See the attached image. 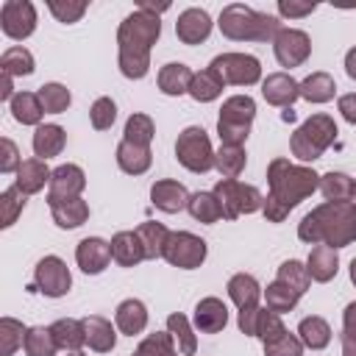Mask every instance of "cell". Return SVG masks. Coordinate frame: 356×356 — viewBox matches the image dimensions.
Returning a JSON list of instances; mask_svg holds the SVG:
<instances>
[{
	"label": "cell",
	"mask_w": 356,
	"mask_h": 356,
	"mask_svg": "<svg viewBox=\"0 0 356 356\" xmlns=\"http://www.w3.org/2000/svg\"><path fill=\"white\" fill-rule=\"evenodd\" d=\"M270 195L264 200V217L270 222H281L303 197H309L320 186V175L309 167L289 164V159H273L267 167Z\"/></svg>",
	"instance_id": "obj_1"
},
{
	"label": "cell",
	"mask_w": 356,
	"mask_h": 356,
	"mask_svg": "<svg viewBox=\"0 0 356 356\" xmlns=\"http://www.w3.org/2000/svg\"><path fill=\"white\" fill-rule=\"evenodd\" d=\"M161 33V22L159 14L142 11L136 8L134 14H128L117 31V42H120V72L125 78H145L147 67H150V47L156 44Z\"/></svg>",
	"instance_id": "obj_2"
},
{
	"label": "cell",
	"mask_w": 356,
	"mask_h": 356,
	"mask_svg": "<svg viewBox=\"0 0 356 356\" xmlns=\"http://www.w3.org/2000/svg\"><path fill=\"white\" fill-rule=\"evenodd\" d=\"M298 236L303 242L312 245H328V248H345L356 239V203L345 200V203H323L317 209H312L300 225H298Z\"/></svg>",
	"instance_id": "obj_3"
},
{
	"label": "cell",
	"mask_w": 356,
	"mask_h": 356,
	"mask_svg": "<svg viewBox=\"0 0 356 356\" xmlns=\"http://www.w3.org/2000/svg\"><path fill=\"white\" fill-rule=\"evenodd\" d=\"M220 31H222V36L236 39V42H270L281 31V25L270 14H261V11H253L248 6L234 3V6L222 8Z\"/></svg>",
	"instance_id": "obj_4"
},
{
	"label": "cell",
	"mask_w": 356,
	"mask_h": 356,
	"mask_svg": "<svg viewBox=\"0 0 356 356\" xmlns=\"http://www.w3.org/2000/svg\"><path fill=\"white\" fill-rule=\"evenodd\" d=\"M337 139V122L328 114H312L289 139L292 153L300 161H314L325 153V147Z\"/></svg>",
	"instance_id": "obj_5"
},
{
	"label": "cell",
	"mask_w": 356,
	"mask_h": 356,
	"mask_svg": "<svg viewBox=\"0 0 356 356\" xmlns=\"http://www.w3.org/2000/svg\"><path fill=\"white\" fill-rule=\"evenodd\" d=\"M256 117V103L248 95H234L222 103L220 120H217V134L222 145H242L250 134V122Z\"/></svg>",
	"instance_id": "obj_6"
},
{
	"label": "cell",
	"mask_w": 356,
	"mask_h": 356,
	"mask_svg": "<svg viewBox=\"0 0 356 356\" xmlns=\"http://www.w3.org/2000/svg\"><path fill=\"white\" fill-rule=\"evenodd\" d=\"M214 197H217V203H220L225 220H236L239 214H250V211H259V209L264 206L261 192H259L256 186L239 184L236 178H222V181H217Z\"/></svg>",
	"instance_id": "obj_7"
},
{
	"label": "cell",
	"mask_w": 356,
	"mask_h": 356,
	"mask_svg": "<svg viewBox=\"0 0 356 356\" xmlns=\"http://www.w3.org/2000/svg\"><path fill=\"white\" fill-rule=\"evenodd\" d=\"M175 156L192 172H209L214 167V150H211V142H209V136H206V131L200 125H189L178 136Z\"/></svg>",
	"instance_id": "obj_8"
},
{
	"label": "cell",
	"mask_w": 356,
	"mask_h": 356,
	"mask_svg": "<svg viewBox=\"0 0 356 356\" xmlns=\"http://www.w3.org/2000/svg\"><path fill=\"white\" fill-rule=\"evenodd\" d=\"M209 70H214L222 78V83H236V86H250L261 78L259 61L248 53H222L209 64Z\"/></svg>",
	"instance_id": "obj_9"
},
{
	"label": "cell",
	"mask_w": 356,
	"mask_h": 356,
	"mask_svg": "<svg viewBox=\"0 0 356 356\" xmlns=\"http://www.w3.org/2000/svg\"><path fill=\"white\" fill-rule=\"evenodd\" d=\"M164 259L172 264V267H181V270H195L203 264L206 259V242L189 231H172L167 236V245H164Z\"/></svg>",
	"instance_id": "obj_10"
},
{
	"label": "cell",
	"mask_w": 356,
	"mask_h": 356,
	"mask_svg": "<svg viewBox=\"0 0 356 356\" xmlns=\"http://www.w3.org/2000/svg\"><path fill=\"white\" fill-rule=\"evenodd\" d=\"M273 50H275V58L281 67H300L312 53V39L303 31L281 28L273 39Z\"/></svg>",
	"instance_id": "obj_11"
},
{
	"label": "cell",
	"mask_w": 356,
	"mask_h": 356,
	"mask_svg": "<svg viewBox=\"0 0 356 356\" xmlns=\"http://www.w3.org/2000/svg\"><path fill=\"white\" fill-rule=\"evenodd\" d=\"M0 25H3L6 36L25 39L36 28V11L28 0H6L0 8Z\"/></svg>",
	"instance_id": "obj_12"
},
{
	"label": "cell",
	"mask_w": 356,
	"mask_h": 356,
	"mask_svg": "<svg viewBox=\"0 0 356 356\" xmlns=\"http://www.w3.org/2000/svg\"><path fill=\"white\" fill-rule=\"evenodd\" d=\"M33 278H36V286H39L47 298H61V295H67V289H70V284H72L70 270H67V264H64L58 256H44V259L36 264Z\"/></svg>",
	"instance_id": "obj_13"
},
{
	"label": "cell",
	"mask_w": 356,
	"mask_h": 356,
	"mask_svg": "<svg viewBox=\"0 0 356 356\" xmlns=\"http://www.w3.org/2000/svg\"><path fill=\"white\" fill-rule=\"evenodd\" d=\"M86 186L83 170L75 164H61L53 170L50 175V192H47V203H58V200H70L78 197Z\"/></svg>",
	"instance_id": "obj_14"
},
{
	"label": "cell",
	"mask_w": 356,
	"mask_h": 356,
	"mask_svg": "<svg viewBox=\"0 0 356 356\" xmlns=\"http://www.w3.org/2000/svg\"><path fill=\"white\" fill-rule=\"evenodd\" d=\"M75 259H78V267L83 273H89V275L103 273L106 264L111 261V242H103L100 236H86L78 242Z\"/></svg>",
	"instance_id": "obj_15"
},
{
	"label": "cell",
	"mask_w": 356,
	"mask_h": 356,
	"mask_svg": "<svg viewBox=\"0 0 356 356\" xmlns=\"http://www.w3.org/2000/svg\"><path fill=\"white\" fill-rule=\"evenodd\" d=\"M175 33L184 44H200L211 33V17L203 8H186L175 22Z\"/></svg>",
	"instance_id": "obj_16"
},
{
	"label": "cell",
	"mask_w": 356,
	"mask_h": 356,
	"mask_svg": "<svg viewBox=\"0 0 356 356\" xmlns=\"http://www.w3.org/2000/svg\"><path fill=\"white\" fill-rule=\"evenodd\" d=\"M261 95H264L267 103L289 108V106L295 103V97H300V83L292 81L286 72H273V75L264 78V83H261Z\"/></svg>",
	"instance_id": "obj_17"
},
{
	"label": "cell",
	"mask_w": 356,
	"mask_h": 356,
	"mask_svg": "<svg viewBox=\"0 0 356 356\" xmlns=\"http://www.w3.org/2000/svg\"><path fill=\"white\" fill-rule=\"evenodd\" d=\"M150 200L156 209L172 214V211H181L189 206V195H186V186L178 184V181H156L153 189H150Z\"/></svg>",
	"instance_id": "obj_18"
},
{
	"label": "cell",
	"mask_w": 356,
	"mask_h": 356,
	"mask_svg": "<svg viewBox=\"0 0 356 356\" xmlns=\"http://www.w3.org/2000/svg\"><path fill=\"white\" fill-rule=\"evenodd\" d=\"M225 323H228V309L220 298H203L195 306V325L203 334H217L225 328Z\"/></svg>",
	"instance_id": "obj_19"
},
{
	"label": "cell",
	"mask_w": 356,
	"mask_h": 356,
	"mask_svg": "<svg viewBox=\"0 0 356 356\" xmlns=\"http://www.w3.org/2000/svg\"><path fill=\"white\" fill-rule=\"evenodd\" d=\"M111 259L122 267H134L145 259V248H142V239L136 231H120L114 234L111 239Z\"/></svg>",
	"instance_id": "obj_20"
},
{
	"label": "cell",
	"mask_w": 356,
	"mask_h": 356,
	"mask_svg": "<svg viewBox=\"0 0 356 356\" xmlns=\"http://www.w3.org/2000/svg\"><path fill=\"white\" fill-rule=\"evenodd\" d=\"M228 295H231V300L239 306V312H256V309H259V295H261V289H259V284H256L253 275L236 273V275L228 281Z\"/></svg>",
	"instance_id": "obj_21"
},
{
	"label": "cell",
	"mask_w": 356,
	"mask_h": 356,
	"mask_svg": "<svg viewBox=\"0 0 356 356\" xmlns=\"http://www.w3.org/2000/svg\"><path fill=\"white\" fill-rule=\"evenodd\" d=\"M306 270L314 281H331L339 270V259H337V250L328 248V245H314L312 253H309V261H306Z\"/></svg>",
	"instance_id": "obj_22"
},
{
	"label": "cell",
	"mask_w": 356,
	"mask_h": 356,
	"mask_svg": "<svg viewBox=\"0 0 356 356\" xmlns=\"http://www.w3.org/2000/svg\"><path fill=\"white\" fill-rule=\"evenodd\" d=\"M150 156H153L150 147H142V145H134L125 139L117 145V164L128 175H142L150 167Z\"/></svg>",
	"instance_id": "obj_23"
},
{
	"label": "cell",
	"mask_w": 356,
	"mask_h": 356,
	"mask_svg": "<svg viewBox=\"0 0 356 356\" xmlns=\"http://www.w3.org/2000/svg\"><path fill=\"white\" fill-rule=\"evenodd\" d=\"M50 175L53 172L47 170V164L42 159H28V161L19 164L14 186H19L25 195H33V192H39L44 186V181H50Z\"/></svg>",
	"instance_id": "obj_24"
},
{
	"label": "cell",
	"mask_w": 356,
	"mask_h": 356,
	"mask_svg": "<svg viewBox=\"0 0 356 356\" xmlns=\"http://www.w3.org/2000/svg\"><path fill=\"white\" fill-rule=\"evenodd\" d=\"M50 211H53V220L58 228H78L86 222L89 217V206L86 200L81 197H70V200H58V203H50Z\"/></svg>",
	"instance_id": "obj_25"
},
{
	"label": "cell",
	"mask_w": 356,
	"mask_h": 356,
	"mask_svg": "<svg viewBox=\"0 0 356 356\" xmlns=\"http://www.w3.org/2000/svg\"><path fill=\"white\" fill-rule=\"evenodd\" d=\"M81 323H83V334H86V342H89V348H92V350L106 353V350H111V348H114L117 334H114V328H111V323H108L106 317L92 314V317L81 320Z\"/></svg>",
	"instance_id": "obj_26"
},
{
	"label": "cell",
	"mask_w": 356,
	"mask_h": 356,
	"mask_svg": "<svg viewBox=\"0 0 356 356\" xmlns=\"http://www.w3.org/2000/svg\"><path fill=\"white\" fill-rule=\"evenodd\" d=\"M192 78H195V72L186 67V64H164L161 67V72H159V89L164 92V95H184V92H189V83H192Z\"/></svg>",
	"instance_id": "obj_27"
},
{
	"label": "cell",
	"mask_w": 356,
	"mask_h": 356,
	"mask_svg": "<svg viewBox=\"0 0 356 356\" xmlns=\"http://www.w3.org/2000/svg\"><path fill=\"white\" fill-rule=\"evenodd\" d=\"M147 325V312H145V303L142 300H122L120 306H117V328L122 331V334H128V337H134V334H139L142 328Z\"/></svg>",
	"instance_id": "obj_28"
},
{
	"label": "cell",
	"mask_w": 356,
	"mask_h": 356,
	"mask_svg": "<svg viewBox=\"0 0 356 356\" xmlns=\"http://www.w3.org/2000/svg\"><path fill=\"white\" fill-rule=\"evenodd\" d=\"M64 131L58 128V125H39L36 131H33V153L44 161V159H53V156H58L61 153V147H64Z\"/></svg>",
	"instance_id": "obj_29"
},
{
	"label": "cell",
	"mask_w": 356,
	"mask_h": 356,
	"mask_svg": "<svg viewBox=\"0 0 356 356\" xmlns=\"http://www.w3.org/2000/svg\"><path fill=\"white\" fill-rule=\"evenodd\" d=\"M50 334H53V339H56V345L58 348H64V350H78L83 342H86V334H83V323L81 320H56L53 325H50Z\"/></svg>",
	"instance_id": "obj_30"
},
{
	"label": "cell",
	"mask_w": 356,
	"mask_h": 356,
	"mask_svg": "<svg viewBox=\"0 0 356 356\" xmlns=\"http://www.w3.org/2000/svg\"><path fill=\"white\" fill-rule=\"evenodd\" d=\"M337 92V83L328 72H312L303 83H300V97L309 103H328Z\"/></svg>",
	"instance_id": "obj_31"
},
{
	"label": "cell",
	"mask_w": 356,
	"mask_h": 356,
	"mask_svg": "<svg viewBox=\"0 0 356 356\" xmlns=\"http://www.w3.org/2000/svg\"><path fill=\"white\" fill-rule=\"evenodd\" d=\"M136 234H139V239H142L145 259H159V256H164V245H167L170 231H167L161 222L147 220V222H142V225L136 228Z\"/></svg>",
	"instance_id": "obj_32"
},
{
	"label": "cell",
	"mask_w": 356,
	"mask_h": 356,
	"mask_svg": "<svg viewBox=\"0 0 356 356\" xmlns=\"http://www.w3.org/2000/svg\"><path fill=\"white\" fill-rule=\"evenodd\" d=\"M11 114L22 125H36L42 120L44 108H42V103H39V97L33 92H17L11 97Z\"/></svg>",
	"instance_id": "obj_33"
},
{
	"label": "cell",
	"mask_w": 356,
	"mask_h": 356,
	"mask_svg": "<svg viewBox=\"0 0 356 356\" xmlns=\"http://www.w3.org/2000/svg\"><path fill=\"white\" fill-rule=\"evenodd\" d=\"M298 334H300V342L312 350H320L331 342V328L323 317H303L298 325Z\"/></svg>",
	"instance_id": "obj_34"
},
{
	"label": "cell",
	"mask_w": 356,
	"mask_h": 356,
	"mask_svg": "<svg viewBox=\"0 0 356 356\" xmlns=\"http://www.w3.org/2000/svg\"><path fill=\"white\" fill-rule=\"evenodd\" d=\"M320 192H323L325 200H331V203L353 200V178H348L345 172H328V175H320Z\"/></svg>",
	"instance_id": "obj_35"
},
{
	"label": "cell",
	"mask_w": 356,
	"mask_h": 356,
	"mask_svg": "<svg viewBox=\"0 0 356 356\" xmlns=\"http://www.w3.org/2000/svg\"><path fill=\"white\" fill-rule=\"evenodd\" d=\"M222 78L214 72V70H203V72H197L195 78H192V83H189V95L197 100V103H209V100H214L220 92H222Z\"/></svg>",
	"instance_id": "obj_36"
},
{
	"label": "cell",
	"mask_w": 356,
	"mask_h": 356,
	"mask_svg": "<svg viewBox=\"0 0 356 356\" xmlns=\"http://www.w3.org/2000/svg\"><path fill=\"white\" fill-rule=\"evenodd\" d=\"M214 167L222 172V178H236L245 170V150H242V145H222L214 153Z\"/></svg>",
	"instance_id": "obj_37"
},
{
	"label": "cell",
	"mask_w": 356,
	"mask_h": 356,
	"mask_svg": "<svg viewBox=\"0 0 356 356\" xmlns=\"http://www.w3.org/2000/svg\"><path fill=\"white\" fill-rule=\"evenodd\" d=\"M186 209H189V214H192L195 220H200V222H217V220L222 217V209H220L214 192H197V195H192Z\"/></svg>",
	"instance_id": "obj_38"
},
{
	"label": "cell",
	"mask_w": 356,
	"mask_h": 356,
	"mask_svg": "<svg viewBox=\"0 0 356 356\" xmlns=\"http://www.w3.org/2000/svg\"><path fill=\"white\" fill-rule=\"evenodd\" d=\"M0 70L6 72V75H31L33 72V56H31V50H25V47H8L6 53H3V58H0Z\"/></svg>",
	"instance_id": "obj_39"
},
{
	"label": "cell",
	"mask_w": 356,
	"mask_h": 356,
	"mask_svg": "<svg viewBox=\"0 0 356 356\" xmlns=\"http://www.w3.org/2000/svg\"><path fill=\"white\" fill-rule=\"evenodd\" d=\"M36 97H39V103H42V108L47 111V114H61V111H67V106H70V89L67 86H61V83H44V86H39V92H36Z\"/></svg>",
	"instance_id": "obj_40"
},
{
	"label": "cell",
	"mask_w": 356,
	"mask_h": 356,
	"mask_svg": "<svg viewBox=\"0 0 356 356\" xmlns=\"http://www.w3.org/2000/svg\"><path fill=\"white\" fill-rule=\"evenodd\" d=\"M275 281H281V284H286L289 289H295L298 295H303V292L309 289L312 275H309V270H306L300 261L289 259V261H284V264L278 267V278H275Z\"/></svg>",
	"instance_id": "obj_41"
},
{
	"label": "cell",
	"mask_w": 356,
	"mask_h": 356,
	"mask_svg": "<svg viewBox=\"0 0 356 356\" xmlns=\"http://www.w3.org/2000/svg\"><path fill=\"white\" fill-rule=\"evenodd\" d=\"M167 331L178 339V350H181L184 356H192V353L197 350V339H195V334H192V328H189V320H186L184 314H170V317H167Z\"/></svg>",
	"instance_id": "obj_42"
},
{
	"label": "cell",
	"mask_w": 356,
	"mask_h": 356,
	"mask_svg": "<svg viewBox=\"0 0 356 356\" xmlns=\"http://www.w3.org/2000/svg\"><path fill=\"white\" fill-rule=\"evenodd\" d=\"M56 350H58V345H56L50 328H42V325L28 328V334H25V353L28 356H53Z\"/></svg>",
	"instance_id": "obj_43"
},
{
	"label": "cell",
	"mask_w": 356,
	"mask_h": 356,
	"mask_svg": "<svg viewBox=\"0 0 356 356\" xmlns=\"http://www.w3.org/2000/svg\"><path fill=\"white\" fill-rule=\"evenodd\" d=\"M298 298H300V295H298L295 289H289L286 284H281V281H273V284L267 286V309L275 312V314L292 312L295 303H298Z\"/></svg>",
	"instance_id": "obj_44"
},
{
	"label": "cell",
	"mask_w": 356,
	"mask_h": 356,
	"mask_svg": "<svg viewBox=\"0 0 356 356\" xmlns=\"http://www.w3.org/2000/svg\"><path fill=\"white\" fill-rule=\"evenodd\" d=\"M150 139H153V120L147 114H131L125 122V142L150 147Z\"/></svg>",
	"instance_id": "obj_45"
},
{
	"label": "cell",
	"mask_w": 356,
	"mask_h": 356,
	"mask_svg": "<svg viewBox=\"0 0 356 356\" xmlns=\"http://www.w3.org/2000/svg\"><path fill=\"white\" fill-rule=\"evenodd\" d=\"M22 206H25V192H22L19 186H8V189L0 195V225H3V228L14 225V220H17V214L22 211Z\"/></svg>",
	"instance_id": "obj_46"
},
{
	"label": "cell",
	"mask_w": 356,
	"mask_h": 356,
	"mask_svg": "<svg viewBox=\"0 0 356 356\" xmlns=\"http://www.w3.org/2000/svg\"><path fill=\"white\" fill-rule=\"evenodd\" d=\"M25 334L28 328H22V323L11 320V317H3L0 320V339H3V356H11L19 345H25Z\"/></svg>",
	"instance_id": "obj_47"
},
{
	"label": "cell",
	"mask_w": 356,
	"mask_h": 356,
	"mask_svg": "<svg viewBox=\"0 0 356 356\" xmlns=\"http://www.w3.org/2000/svg\"><path fill=\"white\" fill-rule=\"evenodd\" d=\"M300 353H303V342H300V337H295L289 331L264 342V356H300Z\"/></svg>",
	"instance_id": "obj_48"
},
{
	"label": "cell",
	"mask_w": 356,
	"mask_h": 356,
	"mask_svg": "<svg viewBox=\"0 0 356 356\" xmlns=\"http://www.w3.org/2000/svg\"><path fill=\"white\" fill-rule=\"evenodd\" d=\"M134 356H178L175 353V348H172V334L167 331V334H150L136 350H134Z\"/></svg>",
	"instance_id": "obj_49"
},
{
	"label": "cell",
	"mask_w": 356,
	"mask_h": 356,
	"mask_svg": "<svg viewBox=\"0 0 356 356\" xmlns=\"http://www.w3.org/2000/svg\"><path fill=\"white\" fill-rule=\"evenodd\" d=\"M286 328H284V323H281V317L275 314V312H270V309H259V317H256V337H261V342H270V339H275L278 334H284Z\"/></svg>",
	"instance_id": "obj_50"
},
{
	"label": "cell",
	"mask_w": 356,
	"mask_h": 356,
	"mask_svg": "<svg viewBox=\"0 0 356 356\" xmlns=\"http://www.w3.org/2000/svg\"><path fill=\"white\" fill-rule=\"evenodd\" d=\"M89 117H92V125H95L97 131L111 128V122H114V117H117V106H114V100H111V97H97V100L92 103Z\"/></svg>",
	"instance_id": "obj_51"
},
{
	"label": "cell",
	"mask_w": 356,
	"mask_h": 356,
	"mask_svg": "<svg viewBox=\"0 0 356 356\" xmlns=\"http://www.w3.org/2000/svg\"><path fill=\"white\" fill-rule=\"evenodd\" d=\"M47 8L53 11V17H56L58 22H78V19L83 17V11H86V3H83V0H67V3L50 0Z\"/></svg>",
	"instance_id": "obj_52"
},
{
	"label": "cell",
	"mask_w": 356,
	"mask_h": 356,
	"mask_svg": "<svg viewBox=\"0 0 356 356\" xmlns=\"http://www.w3.org/2000/svg\"><path fill=\"white\" fill-rule=\"evenodd\" d=\"M0 147H3V159H0V172H14V170H19V153H17V145L11 142V139H3L0 142Z\"/></svg>",
	"instance_id": "obj_53"
},
{
	"label": "cell",
	"mask_w": 356,
	"mask_h": 356,
	"mask_svg": "<svg viewBox=\"0 0 356 356\" xmlns=\"http://www.w3.org/2000/svg\"><path fill=\"white\" fill-rule=\"evenodd\" d=\"M314 8H317L314 3H295V0H278V11H281L284 17H289V19L306 17V14H312Z\"/></svg>",
	"instance_id": "obj_54"
},
{
	"label": "cell",
	"mask_w": 356,
	"mask_h": 356,
	"mask_svg": "<svg viewBox=\"0 0 356 356\" xmlns=\"http://www.w3.org/2000/svg\"><path fill=\"white\" fill-rule=\"evenodd\" d=\"M339 111H342V117H345L350 125H356V92L339 97Z\"/></svg>",
	"instance_id": "obj_55"
},
{
	"label": "cell",
	"mask_w": 356,
	"mask_h": 356,
	"mask_svg": "<svg viewBox=\"0 0 356 356\" xmlns=\"http://www.w3.org/2000/svg\"><path fill=\"white\" fill-rule=\"evenodd\" d=\"M342 323H345V331L356 337V303H348V306H345V314H342Z\"/></svg>",
	"instance_id": "obj_56"
},
{
	"label": "cell",
	"mask_w": 356,
	"mask_h": 356,
	"mask_svg": "<svg viewBox=\"0 0 356 356\" xmlns=\"http://www.w3.org/2000/svg\"><path fill=\"white\" fill-rule=\"evenodd\" d=\"M342 356H356V337L342 331Z\"/></svg>",
	"instance_id": "obj_57"
},
{
	"label": "cell",
	"mask_w": 356,
	"mask_h": 356,
	"mask_svg": "<svg viewBox=\"0 0 356 356\" xmlns=\"http://www.w3.org/2000/svg\"><path fill=\"white\" fill-rule=\"evenodd\" d=\"M0 97L3 100H11L14 97V86H11V75L3 72V81H0Z\"/></svg>",
	"instance_id": "obj_58"
},
{
	"label": "cell",
	"mask_w": 356,
	"mask_h": 356,
	"mask_svg": "<svg viewBox=\"0 0 356 356\" xmlns=\"http://www.w3.org/2000/svg\"><path fill=\"white\" fill-rule=\"evenodd\" d=\"M345 72L356 81V47H350V50H348V56H345Z\"/></svg>",
	"instance_id": "obj_59"
},
{
	"label": "cell",
	"mask_w": 356,
	"mask_h": 356,
	"mask_svg": "<svg viewBox=\"0 0 356 356\" xmlns=\"http://www.w3.org/2000/svg\"><path fill=\"white\" fill-rule=\"evenodd\" d=\"M350 281H353V286H356V259L350 261Z\"/></svg>",
	"instance_id": "obj_60"
},
{
	"label": "cell",
	"mask_w": 356,
	"mask_h": 356,
	"mask_svg": "<svg viewBox=\"0 0 356 356\" xmlns=\"http://www.w3.org/2000/svg\"><path fill=\"white\" fill-rule=\"evenodd\" d=\"M70 356H86V353H81V350H72V353H70Z\"/></svg>",
	"instance_id": "obj_61"
}]
</instances>
